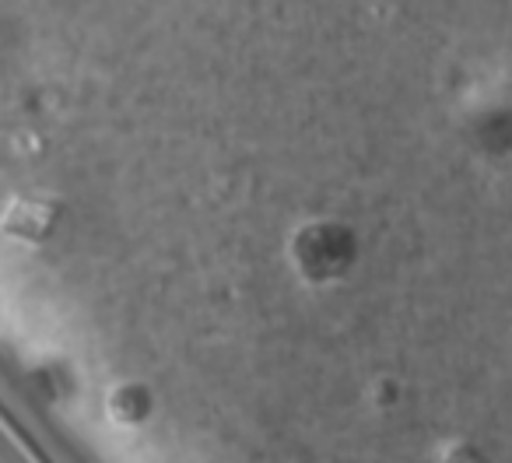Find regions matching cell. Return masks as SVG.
Here are the masks:
<instances>
[{"mask_svg":"<svg viewBox=\"0 0 512 463\" xmlns=\"http://www.w3.org/2000/svg\"><path fill=\"white\" fill-rule=\"evenodd\" d=\"M18 211H22V228H15V232L25 239H39L53 221L50 211H46V207H36V204H22Z\"/></svg>","mask_w":512,"mask_h":463,"instance_id":"cell-1","label":"cell"}]
</instances>
